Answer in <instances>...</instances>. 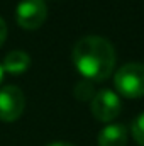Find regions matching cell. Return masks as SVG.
<instances>
[{"label": "cell", "instance_id": "obj_10", "mask_svg": "<svg viewBox=\"0 0 144 146\" xmlns=\"http://www.w3.org/2000/svg\"><path fill=\"white\" fill-rule=\"evenodd\" d=\"M5 39H7V24H5V21L0 17V46L5 42Z\"/></svg>", "mask_w": 144, "mask_h": 146}, {"label": "cell", "instance_id": "obj_7", "mask_svg": "<svg viewBox=\"0 0 144 146\" xmlns=\"http://www.w3.org/2000/svg\"><path fill=\"white\" fill-rule=\"evenodd\" d=\"M31 66V56L24 51H10L3 58V72L12 75H20Z\"/></svg>", "mask_w": 144, "mask_h": 146}, {"label": "cell", "instance_id": "obj_9", "mask_svg": "<svg viewBox=\"0 0 144 146\" xmlns=\"http://www.w3.org/2000/svg\"><path fill=\"white\" fill-rule=\"evenodd\" d=\"M131 131H132V138H134V141H136L137 145L144 146V112L143 114H139V115L132 121V127H131Z\"/></svg>", "mask_w": 144, "mask_h": 146}, {"label": "cell", "instance_id": "obj_8", "mask_svg": "<svg viewBox=\"0 0 144 146\" xmlns=\"http://www.w3.org/2000/svg\"><path fill=\"white\" fill-rule=\"evenodd\" d=\"M95 88H93V83L88 82V80H81L76 83L75 87V97L81 102H87V100H92L95 97Z\"/></svg>", "mask_w": 144, "mask_h": 146}, {"label": "cell", "instance_id": "obj_1", "mask_svg": "<svg viewBox=\"0 0 144 146\" xmlns=\"http://www.w3.org/2000/svg\"><path fill=\"white\" fill-rule=\"evenodd\" d=\"M71 60L85 80L104 82L114 73L117 56L110 41L100 36H85L75 44Z\"/></svg>", "mask_w": 144, "mask_h": 146}, {"label": "cell", "instance_id": "obj_5", "mask_svg": "<svg viewBox=\"0 0 144 146\" xmlns=\"http://www.w3.org/2000/svg\"><path fill=\"white\" fill-rule=\"evenodd\" d=\"M120 99L112 90H100L92 99V114L100 122H112L120 114Z\"/></svg>", "mask_w": 144, "mask_h": 146}, {"label": "cell", "instance_id": "obj_6", "mask_svg": "<svg viewBox=\"0 0 144 146\" xmlns=\"http://www.w3.org/2000/svg\"><path fill=\"white\" fill-rule=\"evenodd\" d=\"M98 146H126L127 129L124 124H107L98 133Z\"/></svg>", "mask_w": 144, "mask_h": 146}, {"label": "cell", "instance_id": "obj_4", "mask_svg": "<svg viewBox=\"0 0 144 146\" xmlns=\"http://www.w3.org/2000/svg\"><path fill=\"white\" fill-rule=\"evenodd\" d=\"M26 107V97L22 90L15 85H7L0 88V121L14 122L17 121Z\"/></svg>", "mask_w": 144, "mask_h": 146}, {"label": "cell", "instance_id": "obj_2", "mask_svg": "<svg viewBox=\"0 0 144 146\" xmlns=\"http://www.w3.org/2000/svg\"><path fill=\"white\" fill-rule=\"evenodd\" d=\"M114 83L117 92L126 99H137L144 95V65L143 63H127L120 66Z\"/></svg>", "mask_w": 144, "mask_h": 146}, {"label": "cell", "instance_id": "obj_3", "mask_svg": "<svg viewBox=\"0 0 144 146\" xmlns=\"http://www.w3.org/2000/svg\"><path fill=\"white\" fill-rule=\"evenodd\" d=\"M48 17V7L44 0H22L15 9V21L22 29L36 31Z\"/></svg>", "mask_w": 144, "mask_h": 146}, {"label": "cell", "instance_id": "obj_11", "mask_svg": "<svg viewBox=\"0 0 144 146\" xmlns=\"http://www.w3.org/2000/svg\"><path fill=\"white\" fill-rule=\"evenodd\" d=\"M48 146H75V145H70V143H61V141H56V143H51Z\"/></svg>", "mask_w": 144, "mask_h": 146}, {"label": "cell", "instance_id": "obj_12", "mask_svg": "<svg viewBox=\"0 0 144 146\" xmlns=\"http://www.w3.org/2000/svg\"><path fill=\"white\" fill-rule=\"evenodd\" d=\"M2 78H3V68H2V65H0V82H2Z\"/></svg>", "mask_w": 144, "mask_h": 146}]
</instances>
